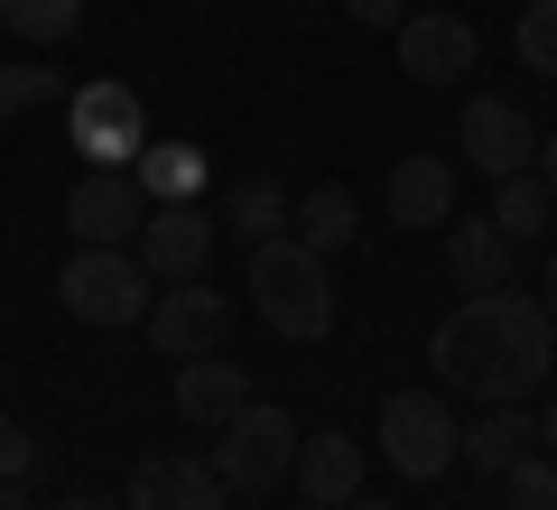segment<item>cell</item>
Returning a JSON list of instances; mask_svg holds the SVG:
<instances>
[{"label":"cell","mask_w":557,"mask_h":510,"mask_svg":"<svg viewBox=\"0 0 557 510\" xmlns=\"http://www.w3.org/2000/svg\"><path fill=\"white\" fill-rule=\"evenodd\" d=\"M28 464H38V436L20 418H0V483H28Z\"/></svg>","instance_id":"26"},{"label":"cell","mask_w":557,"mask_h":510,"mask_svg":"<svg viewBox=\"0 0 557 510\" xmlns=\"http://www.w3.org/2000/svg\"><path fill=\"white\" fill-rule=\"evenodd\" d=\"M65 149L84 167H139V149H149L139 94L131 84H84V94H65Z\"/></svg>","instance_id":"5"},{"label":"cell","mask_w":557,"mask_h":510,"mask_svg":"<svg viewBox=\"0 0 557 510\" xmlns=\"http://www.w3.org/2000/svg\"><path fill=\"white\" fill-rule=\"evenodd\" d=\"M149 344L168 362H196V353H223V325H233V297H214V278H177V288L149 297Z\"/></svg>","instance_id":"7"},{"label":"cell","mask_w":557,"mask_h":510,"mask_svg":"<svg viewBox=\"0 0 557 510\" xmlns=\"http://www.w3.org/2000/svg\"><path fill=\"white\" fill-rule=\"evenodd\" d=\"M344 510H399V501H372V492H354V501H344Z\"/></svg>","instance_id":"31"},{"label":"cell","mask_w":557,"mask_h":510,"mask_svg":"<svg viewBox=\"0 0 557 510\" xmlns=\"http://www.w3.org/2000/svg\"><path fill=\"white\" fill-rule=\"evenodd\" d=\"M57 510H112V501H57Z\"/></svg>","instance_id":"33"},{"label":"cell","mask_w":557,"mask_h":510,"mask_svg":"<svg viewBox=\"0 0 557 510\" xmlns=\"http://www.w3.org/2000/svg\"><path fill=\"white\" fill-rule=\"evenodd\" d=\"M548 325H557V260H548Z\"/></svg>","instance_id":"32"},{"label":"cell","mask_w":557,"mask_h":510,"mask_svg":"<svg viewBox=\"0 0 557 510\" xmlns=\"http://www.w3.org/2000/svg\"><path fill=\"white\" fill-rule=\"evenodd\" d=\"M354 223H362L354 214V186H307L298 214H288V233H298L317 260H335V251H354Z\"/></svg>","instance_id":"20"},{"label":"cell","mask_w":557,"mask_h":510,"mask_svg":"<svg viewBox=\"0 0 557 510\" xmlns=\"http://www.w3.org/2000/svg\"><path fill=\"white\" fill-rule=\"evenodd\" d=\"M539 446V418L520 409V399H502V409H483L474 427H465V446H456V464H474L483 483H502V473L520 464V455Z\"/></svg>","instance_id":"16"},{"label":"cell","mask_w":557,"mask_h":510,"mask_svg":"<svg viewBox=\"0 0 557 510\" xmlns=\"http://www.w3.org/2000/svg\"><path fill=\"white\" fill-rule=\"evenodd\" d=\"M38 102H57V75H38V65H0V121L38 112Z\"/></svg>","instance_id":"25"},{"label":"cell","mask_w":557,"mask_h":510,"mask_svg":"<svg viewBox=\"0 0 557 510\" xmlns=\"http://www.w3.org/2000/svg\"><path fill=\"white\" fill-rule=\"evenodd\" d=\"M548 362H557V325H548V307L520 297V288L465 297V307L428 334V372H437L446 390L493 399V409L502 399H530L539 381H548Z\"/></svg>","instance_id":"1"},{"label":"cell","mask_w":557,"mask_h":510,"mask_svg":"<svg viewBox=\"0 0 557 510\" xmlns=\"http://www.w3.org/2000/svg\"><path fill=\"white\" fill-rule=\"evenodd\" d=\"M298 510H317V501H298Z\"/></svg>","instance_id":"34"},{"label":"cell","mask_w":557,"mask_h":510,"mask_svg":"<svg viewBox=\"0 0 557 510\" xmlns=\"http://www.w3.org/2000/svg\"><path fill=\"white\" fill-rule=\"evenodd\" d=\"M539 446L557 455V390H548V409H539Z\"/></svg>","instance_id":"29"},{"label":"cell","mask_w":557,"mask_h":510,"mask_svg":"<svg viewBox=\"0 0 557 510\" xmlns=\"http://www.w3.org/2000/svg\"><path fill=\"white\" fill-rule=\"evenodd\" d=\"M456 149L474 158L483 177H520V167L539 158V130H530V112H520V102L474 94V102H465V121H456Z\"/></svg>","instance_id":"11"},{"label":"cell","mask_w":557,"mask_h":510,"mask_svg":"<svg viewBox=\"0 0 557 510\" xmlns=\"http://www.w3.org/2000/svg\"><path fill=\"white\" fill-rule=\"evenodd\" d=\"M381 204H391V223H399V233L456 223V167H446V158H428V149H418V158H399V167H391V196H381Z\"/></svg>","instance_id":"14"},{"label":"cell","mask_w":557,"mask_h":510,"mask_svg":"<svg viewBox=\"0 0 557 510\" xmlns=\"http://www.w3.org/2000/svg\"><path fill=\"white\" fill-rule=\"evenodd\" d=\"M344 20H354V28H399V20H409V0H344Z\"/></svg>","instance_id":"27"},{"label":"cell","mask_w":557,"mask_h":510,"mask_svg":"<svg viewBox=\"0 0 557 510\" xmlns=\"http://www.w3.org/2000/svg\"><path fill=\"white\" fill-rule=\"evenodd\" d=\"M288 214H298V196H278V177H233V196H223V233H233L242 251L278 241V233H288Z\"/></svg>","instance_id":"18"},{"label":"cell","mask_w":557,"mask_h":510,"mask_svg":"<svg viewBox=\"0 0 557 510\" xmlns=\"http://www.w3.org/2000/svg\"><path fill=\"white\" fill-rule=\"evenodd\" d=\"M502 501H511V510H557V455L530 446L511 473H502Z\"/></svg>","instance_id":"23"},{"label":"cell","mask_w":557,"mask_h":510,"mask_svg":"<svg viewBox=\"0 0 557 510\" xmlns=\"http://www.w3.org/2000/svg\"><path fill=\"white\" fill-rule=\"evenodd\" d=\"M131 177H139L149 204H196L205 196V149H196V139H149Z\"/></svg>","instance_id":"19"},{"label":"cell","mask_w":557,"mask_h":510,"mask_svg":"<svg viewBox=\"0 0 557 510\" xmlns=\"http://www.w3.org/2000/svg\"><path fill=\"white\" fill-rule=\"evenodd\" d=\"M242 409H251V372L242 362H223V353L177 362V418L186 427H233Z\"/></svg>","instance_id":"13"},{"label":"cell","mask_w":557,"mask_h":510,"mask_svg":"<svg viewBox=\"0 0 557 510\" xmlns=\"http://www.w3.org/2000/svg\"><path fill=\"white\" fill-rule=\"evenodd\" d=\"M493 223H502V241H539V233L557 223L548 177H539V167H520V177H493Z\"/></svg>","instance_id":"21"},{"label":"cell","mask_w":557,"mask_h":510,"mask_svg":"<svg viewBox=\"0 0 557 510\" xmlns=\"http://www.w3.org/2000/svg\"><path fill=\"white\" fill-rule=\"evenodd\" d=\"M0 510H28V492H20V483H0Z\"/></svg>","instance_id":"30"},{"label":"cell","mask_w":557,"mask_h":510,"mask_svg":"<svg viewBox=\"0 0 557 510\" xmlns=\"http://www.w3.org/2000/svg\"><path fill=\"white\" fill-rule=\"evenodd\" d=\"M149 223V196H139L131 167H84L75 196H65V233L75 241H139Z\"/></svg>","instance_id":"9"},{"label":"cell","mask_w":557,"mask_h":510,"mask_svg":"<svg viewBox=\"0 0 557 510\" xmlns=\"http://www.w3.org/2000/svg\"><path fill=\"white\" fill-rule=\"evenodd\" d=\"M223 501H233V492H223L214 455L159 446V455H139V464H131V510H223Z\"/></svg>","instance_id":"12"},{"label":"cell","mask_w":557,"mask_h":510,"mask_svg":"<svg viewBox=\"0 0 557 510\" xmlns=\"http://www.w3.org/2000/svg\"><path fill=\"white\" fill-rule=\"evenodd\" d=\"M372 446L391 455V473H409V483H437V473L456 464L465 427H456V409H446L437 390H399L391 409H381V436H372Z\"/></svg>","instance_id":"6"},{"label":"cell","mask_w":557,"mask_h":510,"mask_svg":"<svg viewBox=\"0 0 557 510\" xmlns=\"http://www.w3.org/2000/svg\"><path fill=\"white\" fill-rule=\"evenodd\" d=\"M251 307L278 344H325L335 334V278H325V260L298 233H278L251 251Z\"/></svg>","instance_id":"2"},{"label":"cell","mask_w":557,"mask_h":510,"mask_svg":"<svg viewBox=\"0 0 557 510\" xmlns=\"http://www.w3.org/2000/svg\"><path fill=\"white\" fill-rule=\"evenodd\" d=\"M391 38H399V75L428 84V94H437V84H465V75H474V47H483L474 28L446 20V10H409Z\"/></svg>","instance_id":"10"},{"label":"cell","mask_w":557,"mask_h":510,"mask_svg":"<svg viewBox=\"0 0 557 510\" xmlns=\"http://www.w3.org/2000/svg\"><path fill=\"white\" fill-rule=\"evenodd\" d=\"M214 233L223 214H205V204H149V223H139V270L159 278V288H177V278H205V260H214Z\"/></svg>","instance_id":"8"},{"label":"cell","mask_w":557,"mask_h":510,"mask_svg":"<svg viewBox=\"0 0 557 510\" xmlns=\"http://www.w3.org/2000/svg\"><path fill=\"white\" fill-rule=\"evenodd\" d=\"M511 47H520V65H530V75L557 84V0H530V10H520Z\"/></svg>","instance_id":"24"},{"label":"cell","mask_w":557,"mask_h":510,"mask_svg":"<svg viewBox=\"0 0 557 510\" xmlns=\"http://www.w3.org/2000/svg\"><path fill=\"white\" fill-rule=\"evenodd\" d=\"M354 492H362V446H354V427L298 436V501H317V510H344Z\"/></svg>","instance_id":"15"},{"label":"cell","mask_w":557,"mask_h":510,"mask_svg":"<svg viewBox=\"0 0 557 510\" xmlns=\"http://www.w3.org/2000/svg\"><path fill=\"white\" fill-rule=\"evenodd\" d=\"M530 167H539V177H548V196H557V130L539 139V158H530Z\"/></svg>","instance_id":"28"},{"label":"cell","mask_w":557,"mask_h":510,"mask_svg":"<svg viewBox=\"0 0 557 510\" xmlns=\"http://www.w3.org/2000/svg\"><path fill=\"white\" fill-rule=\"evenodd\" d=\"M511 251H520V241H502L493 214H483V223H446V278H456L465 297L511 288Z\"/></svg>","instance_id":"17"},{"label":"cell","mask_w":557,"mask_h":510,"mask_svg":"<svg viewBox=\"0 0 557 510\" xmlns=\"http://www.w3.org/2000/svg\"><path fill=\"white\" fill-rule=\"evenodd\" d=\"M214 473H223L233 501H270V492L298 473V418L270 409V399H251L233 427H214Z\"/></svg>","instance_id":"4"},{"label":"cell","mask_w":557,"mask_h":510,"mask_svg":"<svg viewBox=\"0 0 557 510\" xmlns=\"http://www.w3.org/2000/svg\"><path fill=\"white\" fill-rule=\"evenodd\" d=\"M0 28L28 38V47H57V38L84 28V0H0Z\"/></svg>","instance_id":"22"},{"label":"cell","mask_w":557,"mask_h":510,"mask_svg":"<svg viewBox=\"0 0 557 510\" xmlns=\"http://www.w3.org/2000/svg\"><path fill=\"white\" fill-rule=\"evenodd\" d=\"M57 297H65L75 325H139L149 297H159V278L139 270L131 241H75V260L57 270Z\"/></svg>","instance_id":"3"}]
</instances>
